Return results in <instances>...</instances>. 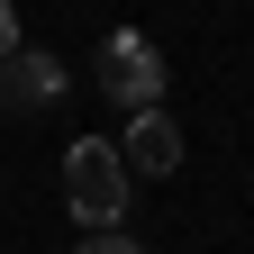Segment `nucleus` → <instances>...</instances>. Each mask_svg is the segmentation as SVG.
I'll return each mask as SVG.
<instances>
[{"instance_id":"5","label":"nucleus","mask_w":254,"mask_h":254,"mask_svg":"<svg viewBox=\"0 0 254 254\" xmlns=\"http://www.w3.org/2000/svg\"><path fill=\"white\" fill-rule=\"evenodd\" d=\"M73 254H145V245H136V236H127V227H100V236H82Z\"/></svg>"},{"instance_id":"6","label":"nucleus","mask_w":254,"mask_h":254,"mask_svg":"<svg viewBox=\"0 0 254 254\" xmlns=\"http://www.w3.org/2000/svg\"><path fill=\"white\" fill-rule=\"evenodd\" d=\"M9 55H18V9L0 0V64H9Z\"/></svg>"},{"instance_id":"4","label":"nucleus","mask_w":254,"mask_h":254,"mask_svg":"<svg viewBox=\"0 0 254 254\" xmlns=\"http://www.w3.org/2000/svg\"><path fill=\"white\" fill-rule=\"evenodd\" d=\"M118 164H127V182H164L173 164H182V127L164 118V109H145V118H127V136H118Z\"/></svg>"},{"instance_id":"3","label":"nucleus","mask_w":254,"mask_h":254,"mask_svg":"<svg viewBox=\"0 0 254 254\" xmlns=\"http://www.w3.org/2000/svg\"><path fill=\"white\" fill-rule=\"evenodd\" d=\"M64 82H73V73H64V55L18 46L9 64H0V109H9V118H37V109H55V100H64Z\"/></svg>"},{"instance_id":"1","label":"nucleus","mask_w":254,"mask_h":254,"mask_svg":"<svg viewBox=\"0 0 254 254\" xmlns=\"http://www.w3.org/2000/svg\"><path fill=\"white\" fill-rule=\"evenodd\" d=\"M127 164H118V145L109 136H73L64 145V209L82 218V236H100V227H118L127 218Z\"/></svg>"},{"instance_id":"2","label":"nucleus","mask_w":254,"mask_h":254,"mask_svg":"<svg viewBox=\"0 0 254 254\" xmlns=\"http://www.w3.org/2000/svg\"><path fill=\"white\" fill-rule=\"evenodd\" d=\"M109 91V100L127 118H145V109H164V55H154V37H136V27H118V37L100 46V73H91Z\"/></svg>"}]
</instances>
